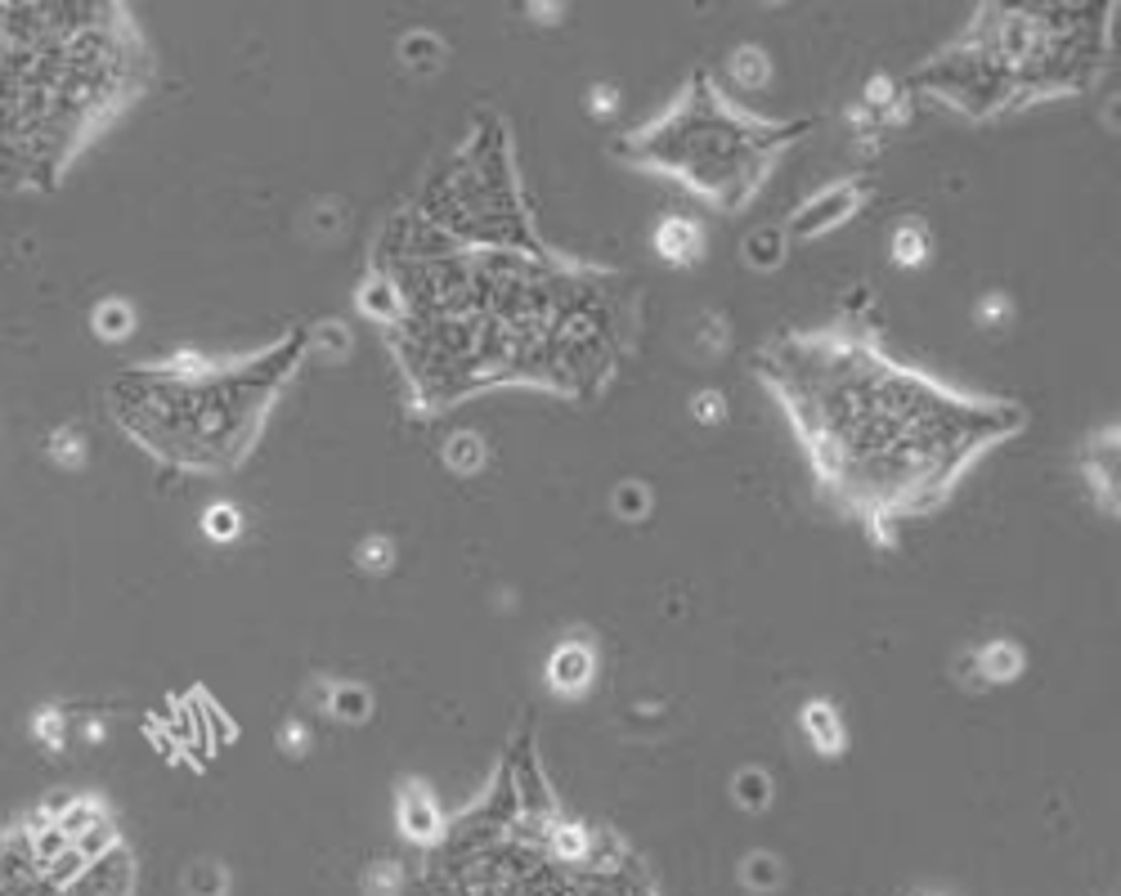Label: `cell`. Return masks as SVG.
<instances>
[{
    "label": "cell",
    "instance_id": "cell-1",
    "mask_svg": "<svg viewBox=\"0 0 1121 896\" xmlns=\"http://www.w3.org/2000/svg\"><path fill=\"white\" fill-rule=\"evenodd\" d=\"M754 368L789 408L817 475L880 542L888 520L938 507L982 449L1027 422L1023 403L947 390L856 327L776 336Z\"/></svg>",
    "mask_w": 1121,
    "mask_h": 896
},
{
    "label": "cell",
    "instance_id": "cell-2",
    "mask_svg": "<svg viewBox=\"0 0 1121 896\" xmlns=\"http://www.w3.org/2000/svg\"><path fill=\"white\" fill-rule=\"evenodd\" d=\"M149 73V41L121 6H0V184L54 188Z\"/></svg>",
    "mask_w": 1121,
    "mask_h": 896
},
{
    "label": "cell",
    "instance_id": "cell-3",
    "mask_svg": "<svg viewBox=\"0 0 1121 896\" xmlns=\"http://www.w3.org/2000/svg\"><path fill=\"white\" fill-rule=\"evenodd\" d=\"M305 346L310 332L297 327L279 336L270 350L247 359L216 364L175 355L166 364L121 373L108 390L112 418L162 462L193 471H234L256 444L260 422L301 364Z\"/></svg>",
    "mask_w": 1121,
    "mask_h": 896
},
{
    "label": "cell",
    "instance_id": "cell-4",
    "mask_svg": "<svg viewBox=\"0 0 1121 896\" xmlns=\"http://www.w3.org/2000/svg\"><path fill=\"white\" fill-rule=\"evenodd\" d=\"M804 134V121H767L736 108L704 73L650 121L619 140V158L655 171H673L722 206H741L772 158Z\"/></svg>",
    "mask_w": 1121,
    "mask_h": 896
},
{
    "label": "cell",
    "instance_id": "cell-5",
    "mask_svg": "<svg viewBox=\"0 0 1121 896\" xmlns=\"http://www.w3.org/2000/svg\"><path fill=\"white\" fill-rule=\"evenodd\" d=\"M395 816H400V830L409 843L418 848H431L444 839V820H440V807L431 798V789L422 780H409L400 794H395Z\"/></svg>",
    "mask_w": 1121,
    "mask_h": 896
},
{
    "label": "cell",
    "instance_id": "cell-6",
    "mask_svg": "<svg viewBox=\"0 0 1121 896\" xmlns=\"http://www.w3.org/2000/svg\"><path fill=\"white\" fill-rule=\"evenodd\" d=\"M856 202H862V193H856V184H852V180L830 184V188H821L812 202H804V206H799V216L789 220V234H821V229L839 225L843 216H852V206H856Z\"/></svg>",
    "mask_w": 1121,
    "mask_h": 896
},
{
    "label": "cell",
    "instance_id": "cell-7",
    "mask_svg": "<svg viewBox=\"0 0 1121 896\" xmlns=\"http://www.w3.org/2000/svg\"><path fill=\"white\" fill-rule=\"evenodd\" d=\"M804 731H808V740L817 744L821 757H839L848 748V726H843V717L830 700H808L804 704Z\"/></svg>",
    "mask_w": 1121,
    "mask_h": 896
},
{
    "label": "cell",
    "instance_id": "cell-8",
    "mask_svg": "<svg viewBox=\"0 0 1121 896\" xmlns=\"http://www.w3.org/2000/svg\"><path fill=\"white\" fill-rule=\"evenodd\" d=\"M700 247H704V234H700V225H696V220H687V216H669V220H659V229H655V251L665 256V260H673V265H691V260L700 256Z\"/></svg>",
    "mask_w": 1121,
    "mask_h": 896
},
{
    "label": "cell",
    "instance_id": "cell-9",
    "mask_svg": "<svg viewBox=\"0 0 1121 896\" xmlns=\"http://www.w3.org/2000/svg\"><path fill=\"white\" fill-rule=\"evenodd\" d=\"M592 672H597V659H592V650H588V646L565 641V646H557V650H552L548 677H552L557 691H583V686L592 681Z\"/></svg>",
    "mask_w": 1121,
    "mask_h": 896
},
{
    "label": "cell",
    "instance_id": "cell-10",
    "mask_svg": "<svg viewBox=\"0 0 1121 896\" xmlns=\"http://www.w3.org/2000/svg\"><path fill=\"white\" fill-rule=\"evenodd\" d=\"M973 663H978V672L987 681H1010V677L1023 672V650L1014 641H992V646H982L973 655Z\"/></svg>",
    "mask_w": 1121,
    "mask_h": 896
},
{
    "label": "cell",
    "instance_id": "cell-11",
    "mask_svg": "<svg viewBox=\"0 0 1121 896\" xmlns=\"http://www.w3.org/2000/svg\"><path fill=\"white\" fill-rule=\"evenodd\" d=\"M772 776L763 771V767H741L736 776H732V798H736V807H745V811H767L772 807Z\"/></svg>",
    "mask_w": 1121,
    "mask_h": 896
},
{
    "label": "cell",
    "instance_id": "cell-12",
    "mask_svg": "<svg viewBox=\"0 0 1121 896\" xmlns=\"http://www.w3.org/2000/svg\"><path fill=\"white\" fill-rule=\"evenodd\" d=\"M741 883L750 887V892H776L780 883H785V865H780V856H772V852H750V856H741Z\"/></svg>",
    "mask_w": 1121,
    "mask_h": 896
},
{
    "label": "cell",
    "instance_id": "cell-13",
    "mask_svg": "<svg viewBox=\"0 0 1121 896\" xmlns=\"http://www.w3.org/2000/svg\"><path fill=\"white\" fill-rule=\"evenodd\" d=\"M184 896H229V870L220 861H193L180 878Z\"/></svg>",
    "mask_w": 1121,
    "mask_h": 896
},
{
    "label": "cell",
    "instance_id": "cell-14",
    "mask_svg": "<svg viewBox=\"0 0 1121 896\" xmlns=\"http://www.w3.org/2000/svg\"><path fill=\"white\" fill-rule=\"evenodd\" d=\"M327 713L337 722H364L373 713V695L355 681H337L333 691H327Z\"/></svg>",
    "mask_w": 1121,
    "mask_h": 896
},
{
    "label": "cell",
    "instance_id": "cell-15",
    "mask_svg": "<svg viewBox=\"0 0 1121 896\" xmlns=\"http://www.w3.org/2000/svg\"><path fill=\"white\" fill-rule=\"evenodd\" d=\"M925 256H929L925 225H915V220L897 225V234H893V260H897V265H919Z\"/></svg>",
    "mask_w": 1121,
    "mask_h": 896
},
{
    "label": "cell",
    "instance_id": "cell-16",
    "mask_svg": "<svg viewBox=\"0 0 1121 896\" xmlns=\"http://www.w3.org/2000/svg\"><path fill=\"white\" fill-rule=\"evenodd\" d=\"M130 327H136V310H130L126 301H117V296H108L99 310H95V332L99 336H108V341H117V336H126Z\"/></svg>",
    "mask_w": 1121,
    "mask_h": 896
},
{
    "label": "cell",
    "instance_id": "cell-17",
    "mask_svg": "<svg viewBox=\"0 0 1121 896\" xmlns=\"http://www.w3.org/2000/svg\"><path fill=\"white\" fill-rule=\"evenodd\" d=\"M444 457H449V466H457V471H476V466L485 462V444H481V435H472V431H457V435H449Z\"/></svg>",
    "mask_w": 1121,
    "mask_h": 896
},
{
    "label": "cell",
    "instance_id": "cell-18",
    "mask_svg": "<svg viewBox=\"0 0 1121 896\" xmlns=\"http://www.w3.org/2000/svg\"><path fill=\"white\" fill-rule=\"evenodd\" d=\"M400 887H405V874L395 861H373L364 870V892L368 896H400Z\"/></svg>",
    "mask_w": 1121,
    "mask_h": 896
},
{
    "label": "cell",
    "instance_id": "cell-19",
    "mask_svg": "<svg viewBox=\"0 0 1121 896\" xmlns=\"http://www.w3.org/2000/svg\"><path fill=\"white\" fill-rule=\"evenodd\" d=\"M780 251H785V229H758V234L745 238V256L754 265H776Z\"/></svg>",
    "mask_w": 1121,
    "mask_h": 896
},
{
    "label": "cell",
    "instance_id": "cell-20",
    "mask_svg": "<svg viewBox=\"0 0 1121 896\" xmlns=\"http://www.w3.org/2000/svg\"><path fill=\"white\" fill-rule=\"evenodd\" d=\"M238 511L234 507H225V503H216L207 516H203V529L212 533V538H220V542H229V538H238Z\"/></svg>",
    "mask_w": 1121,
    "mask_h": 896
},
{
    "label": "cell",
    "instance_id": "cell-21",
    "mask_svg": "<svg viewBox=\"0 0 1121 896\" xmlns=\"http://www.w3.org/2000/svg\"><path fill=\"white\" fill-rule=\"evenodd\" d=\"M646 507H650V489L637 485V479H628V485L615 489V511H619V516H642Z\"/></svg>",
    "mask_w": 1121,
    "mask_h": 896
},
{
    "label": "cell",
    "instance_id": "cell-22",
    "mask_svg": "<svg viewBox=\"0 0 1121 896\" xmlns=\"http://www.w3.org/2000/svg\"><path fill=\"white\" fill-rule=\"evenodd\" d=\"M732 67L741 73V82H763V77H767V58H763V50H754V45H741V50L732 54Z\"/></svg>",
    "mask_w": 1121,
    "mask_h": 896
},
{
    "label": "cell",
    "instance_id": "cell-23",
    "mask_svg": "<svg viewBox=\"0 0 1121 896\" xmlns=\"http://www.w3.org/2000/svg\"><path fill=\"white\" fill-rule=\"evenodd\" d=\"M32 731H36V740H41L45 748H63V731H68V722H63L54 709H45V713L36 717V726H32Z\"/></svg>",
    "mask_w": 1121,
    "mask_h": 896
},
{
    "label": "cell",
    "instance_id": "cell-24",
    "mask_svg": "<svg viewBox=\"0 0 1121 896\" xmlns=\"http://www.w3.org/2000/svg\"><path fill=\"white\" fill-rule=\"evenodd\" d=\"M386 561H390V542H386V538H368V542H364V551H359V565H368V570H386Z\"/></svg>",
    "mask_w": 1121,
    "mask_h": 896
},
{
    "label": "cell",
    "instance_id": "cell-25",
    "mask_svg": "<svg viewBox=\"0 0 1121 896\" xmlns=\"http://www.w3.org/2000/svg\"><path fill=\"white\" fill-rule=\"evenodd\" d=\"M400 54L405 58H413V54H427V58H440V41L431 36V32H413L405 45H400Z\"/></svg>",
    "mask_w": 1121,
    "mask_h": 896
},
{
    "label": "cell",
    "instance_id": "cell-26",
    "mask_svg": "<svg viewBox=\"0 0 1121 896\" xmlns=\"http://www.w3.org/2000/svg\"><path fill=\"white\" fill-rule=\"evenodd\" d=\"M696 418H704V422L722 418V399H718V390H700V399H696Z\"/></svg>",
    "mask_w": 1121,
    "mask_h": 896
},
{
    "label": "cell",
    "instance_id": "cell-27",
    "mask_svg": "<svg viewBox=\"0 0 1121 896\" xmlns=\"http://www.w3.org/2000/svg\"><path fill=\"white\" fill-rule=\"evenodd\" d=\"M279 744H283V748H292V757H301V753H305V731H301V726L292 722V726H283Z\"/></svg>",
    "mask_w": 1121,
    "mask_h": 896
},
{
    "label": "cell",
    "instance_id": "cell-28",
    "mask_svg": "<svg viewBox=\"0 0 1121 896\" xmlns=\"http://www.w3.org/2000/svg\"><path fill=\"white\" fill-rule=\"evenodd\" d=\"M592 104H597L592 112H611V108H615V90H611V86H597V90H592Z\"/></svg>",
    "mask_w": 1121,
    "mask_h": 896
}]
</instances>
